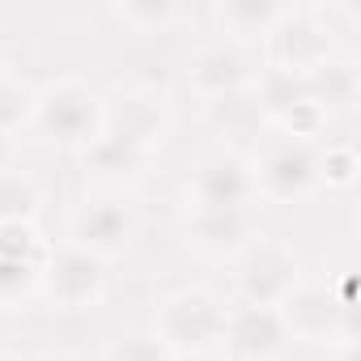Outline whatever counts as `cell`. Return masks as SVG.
<instances>
[{"instance_id": "2e32d148", "label": "cell", "mask_w": 361, "mask_h": 361, "mask_svg": "<svg viewBox=\"0 0 361 361\" xmlns=\"http://www.w3.org/2000/svg\"><path fill=\"white\" fill-rule=\"evenodd\" d=\"M213 132L234 145V140H247V136H259L268 123H264V111H259V98H255V85L247 94H234V98H221V102H209L204 106Z\"/></svg>"}, {"instance_id": "e0dca14e", "label": "cell", "mask_w": 361, "mask_h": 361, "mask_svg": "<svg viewBox=\"0 0 361 361\" xmlns=\"http://www.w3.org/2000/svg\"><path fill=\"white\" fill-rule=\"evenodd\" d=\"M85 166L94 170V174H102V178H136L145 166H149V149H140V145H128V140H119V136H98L85 153Z\"/></svg>"}, {"instance_id": "6da1fadb", "label": "cell", "mask_w": 361, "mask_h": 361, "mask_svg": "<svg viewBox=\"0 0 361 361\" xmlns=\"http://www.w3.org/2000/svg\"><path fill=\"white\" fill-rule=\"evenodd\" d=\"M221 331H226V302L204 285H178L161 293L149 319V336L170 357L213 353L221 348Z\"/></svg>"}, {"instance_id": "603a6c76", "label": "cell", "mask_w": 361, "mask_h": 361, "mask_svg": "<svg viewBox=\"0 0 361 361\" xmlns=\"http://www.w3.org/2000/svg\"><path fill=\"white\" fill-rule=\"evenodd\" d=\"M102 361H174L149 331H132V336H119L106 353H102Z\"/></svg>"}, {"instance_id": "ba28073f", "label": "cell", "mask_w": 361, "mask_h": 361, "mask_svg": "<svg viewBox=\"0 0 361 361\" xmlns=\"http://www.w3.org/2000/svg\"><path fill=\"white\" fill-rule=\"evenodd\" d=\"M306 281L302 255L285 238H255L238 259H234V302L251 306H281L298 285Z\"/></svg>"}, {"instance_id": "7402d4cb", "label": "cell", "mask_w": 361, "mask_h": 361, "mask_svg": "<svg viewBox=\"0 0 361 361\" xmlns=\"http://www.w3.org/2000/svg\"><path fill=\"white\" fill-rule=\"evenodd\" d=\"M43 268L47 259H18L0 255V306H22L43 289Z\"/></svg>"}, {"instance_id": "7a4b0ae2", "label": "cell", "mask_w": 361, "mask_h": 361, "mask_svg": "<svg viewBox=\"0 0 361 361\" xmlns=\"http://www.w3.org/2000/svg\"><path fill=\"white\" fill-rule=\"evenodd\" d=\"M35 132L51 149L85 153L102 136V94L85 77H56L43 81L35 94Z\"/></svg>"}, {"instance_id": "277c9868", "label": "cell", "mask_w": 361, "mask_h": 361, "mask_svg": "<svg viewBox=\"0 0 361 361\" xmlns=\"http://www.w3.org/2000/svg\"><path fill=\"white\" fill-rule=\"evenodd\" d=\"M264 73V51L255 43L243 39H226L213 35L204 43L192 47V56L183 60V81L196 94V102H221L234 94H247Z\"/></svg>"}, {"instance_id": "7c38bea8", "label": "cell", "mask_w": 361, "mask_h": 361, "mask_svg": "<svg viewBox=\"0 0 361 361\" xmlns=\"http://www.w3.org/2000/svg\"><path fill=\"white\" fill-rule=\"evenodd\" d=\"M285 348H289V327L281 319V306L226 302L221 353L230 361H281Z\"/></svg>"}, {"instance_id": "30bf717a", "label": "cell", "mask_w": 361, "mask_h": 361, "mask_svg": "<svg viewBox=\"0 0 361 361\" xmlns=\"http://www.w3.org/2000/svg\"><path fill=\"white\" fill-rule=\"evenodd\" d=\"M166 128V98L153 81H123L111 98H102V136H119L140 149H157Z\"/></svg>"}, {"instance_id": "4fadbf2b", "label": "cell", "mask_w": 361, "mask_h": 361, "mask_svg": "<svg viewBox=\"0 0 361 361\" xmlns=\"http://www.w3.org/2000/svg\"><path fill=\"white\" fill-rule=\"evenodd\" d=\"M183 238H188V247L196 255L234 264L259 238V226H255V213H204V209H188Z\"/></svg>"}, {"instance_id": "ac0fdd59", "label": "cell", "mask_w": 361, "mask_h": 361, "mask_svg": "<svg viewBox=\"0 0 361 361\" xmlns=\"http://www.w3.org/2000/svg\"><path fill=\"white\" fill-rule=\"evenodd\" d=\"M111 13H115L128 30H136V35H166V30H174L178 22L192 18V9L170 5V0H123V5H115Z\"/></svg>"}, {"instance_id": "9c48e42d", "label": "cell", "mask_w": 361, "mask_h": 361, "mask_svg": "<svg viewBox=\"0 0 361 361\" xmlns=\"http://www.w3.org/2000/svg\"><path fill=\"white\" fill-rule=\"evenodd\" d=\"M336 30L314 13V9H298L264 39L268 43V56H264V68H281V73H298V77H310L314 68H323L331 56H336Z\"/></svg>"}, {"instance_id": "5b68a950", "label": "cell", "mask_w": 361, "mask_h": 361, "mask_svg": "<svg viewBox=\"0 0 361 361\" xmlns=\"http://www.w3.org/2000/svg\"><path fill=\"white\" fill-rule=\"evenodd\" d=\"M255 174H251V153L238 145H217L209 149L188 178V209L204 213H251L255 209Z\"/></svg>"}, {"instance_id": "52a82bcc", "label": "cell", "mask_w": 361, "mask_h": 361, "mask_svg": "<svg viewBox=\"0 0 361 361\" xmlns=\"http://www.w3.org/2000/svg\"><path fill=\"white\" fill-rule=\"evenodd\" d=\"M255 196L272 204H302L306 196L319 192V145L314 140H293V136H272L255 157Z\"/></svg>"}, {"instance_id": "cb8c5ba5", "label": "cell", "mask_w": 361, "mask_h": 361, "mask_svg": "<svg viewBox=\"0 0 361 361\" xmlns=\"http://www.w3.org/2000/svg\"><path fill=\"white\" fill-rule=\"evenodd\" d=\"M13 157H18V145H13V136H5V132H0V174H5V170H13Z\"/></svg>"}, {"instance_id": "9a60e30c", "label": "cell", "mask_w": 361, "mask_h": 361, "mask_svg": "<svg viewBox=\"0 0 361 361\" xmlns=\"http://www.w3.org/2000/svg\"><path fill=\"white\" fill-rule=\"evenodd\" d=\"M306 81H310V94H314V102L323 106L327 119L336 111H353L357 98H361V68H357L353 56H340V51L323 68H314Z\"/></svg>"}, {"instance_id": "3957f363", "label": "cell", "mask_w": 361, "mask_h": 361, "mask_svg": "<svg viewBox=\"0 0 361 361\" xmlns=\"http://www.w3.org/2000/svg\"><path fill=\"white\" fill-rule=\"evenodd\" d=\"M281 319L289 327V340H357V281L353 272L340 276V285L302 281L285 302Z\"/></svg>"}, {"instance_id": "8992f818", "label": "cell", "mask_w": 361, "mask_h": 361, "mask_svg": "<svg viewBox=\"0 0 361 361\" xmlns=\"http://www.w3.org/2000/svg\"><path fill=\"white\" fill-rule=\"evenodd\" d=\"M140 234V217H136V204L119 192V188H102L94 196H85L77 209H73V221H68V243L98 255L102 264L119 259L132 251Z\"/></svg>"}, {"instance_id": "44dd1931", "label": "cell", "mask_w": 361, "mask_h": 361, "mask_svg": "<svg viewBox=\"0 0 361 361\" xmlns=\"http://www.w3.org/2000/svg\"><path fill=\"white\" fill-rule=\"evenodd\" d=\"M361 174V157L353 140H327L319 145V188L327 192H353Z\"/></svg>"}, {"instance_id": "8fae6325", "label": "cell", "mask_w": 361, "mask_h": 361, "mask_svg": "<svg viewBox=\"0 0 361 361\" xmlns=\"http://www.w3.org/2000/svg\"><path fill=\"white\" fill-rule=\"evenodd\" d=\"M43 289L47 298L60 306V310H94L106 302L111 293V272L98 255L64 243L60 251L47 255V268H43Z\"/></svg>"}, {"instance_id": "484cf974", "label": "cell", "mask_w": 361, "mask_h": 361, "mask_svg": "<svg viewBox=\"0 0 361 361\" xmlns=\"http://www.w3.org/2000/svg\"><path fill=\"white\" fill-rule=\"evenodd\" d=\"M43 361H94V357H85V353H51Z\"/></svg>"}, {"instance_id": "5bb4252c", "label": "cell", "mask_w": 361, "mask_h": 361, "mask_svg": "<svg viewBox=\"0 0 361 361\" xmlns=\"http://www.w3.org/2000/svg\"><path fill=\"white\" fill-rule=\"evenodd\" d=\"M293 13V5H276V0H221V5L213 9L217 18V35L226 39H243V43H264L285 18Z\"/></svg>"}, {"instance_id": "ffe728a7", "label": "cell", "mask_w": 361, "mask_h": 361, "mask_svg": "<svg viewBox=\"0 0 361 361\" xmlns=\"http://www.w3.org/2000/svg\"><path fill=\"white\" fill-rule=\"evenodd\" d=\"M43 209V188L26 170H5L0 174V221H39Z\"/></svg>"}, {"instance_id": "d4e9b609", "label": "cell", "mask_w": 361, "mask_h": 361, "mask_svg": "<svg viewBox=\"0 0 361 361\" xmlns=\"http://www.w3.org/2000/svg\"><path fill=\"white\" fill-rule=\"evenodd\" d=\"M174 361H230L221 348H213V353H192V357H174Z\"/></svg>"}, {"instance_id": "d6986e66", "label": "cell", "mask_w": 361, "mask_h": 361, "mask_svg": "<svg viewBox=\"0 0 361 361\" xmlns=\"http://www.w3.org/2000/svg\"><path fill=\"white\" fill-rule=\"evenodd\" d=\"M35 94H39L35 81L0 64V132L5 136H18L35 119Z\"/></svg>"}]
</instances>
